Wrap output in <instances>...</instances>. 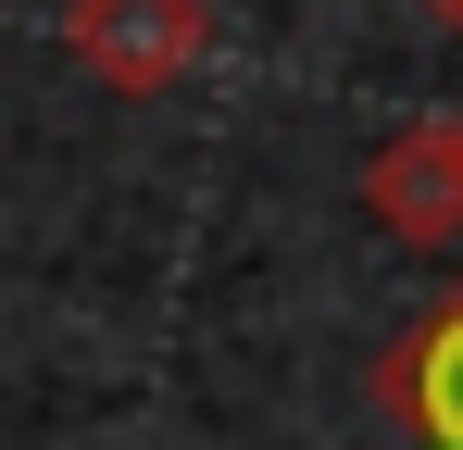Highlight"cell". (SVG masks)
Listing matches in <instances>:
<instances>
[{"label":"cell","mask_w":463,"mask_h":450,"mask_svg":"<svg viewBox=\"0 0 463 450\" xmlns=\"http://www.w3.org/2000/svg\"><path fill=\"white\" fill-rule=\"evenodd\" d=\"M63 51H76L100 88L151 100V88H175V75H201L213 0H63Z\"/></svg>","instance_id":"cell-1"},{"label":"cell","mask_w":463,"mask_h":450,"mask_svg":"<svg viewBox=\"0 0 463 450\" xmlns=\"http://www.w3.org/2000/svg\"><path fill=\"white\" fill-rule=\"evenodd\" d=\"M364 213H376L401 250H451V238H463V126H451V113L401 126V138L364 163Z\"/></svg>","instance_id":"cell-2"},{"label":"cell","mask_w":463,"mask_h":450,"mask_svg":"<svg viewBox=\"0 0 463 450\" xmlns=\"http://www.w3.org/2000/svg\"><path fill=\"white\" fill-rule=\"evenodd\" d=\"M388 400H401L439 450H463V300L413 338V351H388Z\"/></svg>","instance_id":"cell-3"},{"label":"cell","mask_w":463,"mask_h":450,"mask_svg":"<svg viewBox=\"0 0 463 450\" xmlns=\"http://www.w3.org/2000/svg\"><path fill=\"white\" fill-rule=\"evenodd\" d=\"M413 13H426V25H463V0H413Z\"/></svg>","instance_id":"cell-4"},{"label":"cell","mask_w":463,"mask_h":450,"mask_svg":"<svg viewBox=\"0 0 463 450\" xmlns=\"http://www.w3.org/2000/svg\"><path fill=\"white\" fill-rule=\"evenodd\" d=\"M451 126H463V113H451Z\"/></svg>","instance_id":"cell-5"}]
</instances>
